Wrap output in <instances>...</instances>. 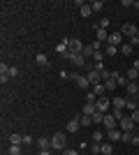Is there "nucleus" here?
<instances>
[{
	"instance_id": "7ed1b4c3",
	"label": "nucleus",
	"mask_w": 139,
	"mask_h": 155,
	"mask_svg": "<svg viewBox=\"0 0 139 155\" xmlns=\"http://www.w3.org/2000/svg\"><path fill=\"white\" fill-rule=\"evenodd\" d=\"M65 44H67V51H70V53H81V51H84V42L77 39V37L65 39Z\"/></svg>"
},
{
	"instance_id": "6ab92c4d",
	"label": "nucleus",
	"mask_w": 139,
	"mask_h": 155,
	"mask_svg": "<svg viewBox=\"0 0 139 155\" xmlns=\"http://www.w3.org/2000/svg\"><path fill=\"white\" fill-rule=\"evenodd\" d=\"M127 88V95H132V97H137L139 95V88H137V81H130V84L125 86Z\"/></svg>"
},
{
	"instance_id": "20e7f679",
	"label": "nucleus",
	"mask_w": 139,
	"mask_h": 155,
	"mask_svg": "<svg viewBox=\"0 0 139 155\" xmlns=\"http://www.w3.org/2000/svg\"><path fill=\"white\" fill-rule=\"evenodd\" d=\"M137 32H139V28L134 26V23H123V26H121V35H123V37H137Z\"/></svg>"
},
{
	"instance_id": "423d86ee",
	"label": "nucleus",
	"mask_w": 139,
	"mask_h": 155,
	"mask_svg": "<svg viewBox=\"0 0 139 155\" xmlns=\"http://www.w3.org/2000/svg\"><path fill=\"white\" fill-rule=\"evenodd\" d=\"M107 44H109V46H121V44H123V35H121V30L109 32V39H107Z\"/></svg>"
},
{
	"instance_id": "e433bc0d",
	"label": "nucleus",
	"mask_w": 139,
	"mask_h": 155,
	"mask_svg": "<svg viewBox=\"0 0 139 155\" xmlns=\"http://www.w3.org/2000/svg\"><path fill=\"white\" fill-rule=\"evenodd\" d=\"M63 155H79V153H77L74 148H65V150H63Z\"/></svg>"
},
{
	"instance_id": "b1692460",
	"label": "nucleus",
	"mask_w": 139,
	"mask_h": 155,
	"mask_svg": "<svg viewBox=\"0 0 139 155\" xmlns=\"http://www.w3.org/2000/svg\"><path fill=\"white\" fill-rule=\"evenodd\" d=\"M93 123H95V125L104 123V114H102V111H95V114H93Z\"/></svg>"
},
{
	"instance_id": "58836bf2",
	"label": "nucleus",
	"mask_w": 139,
	"mask_h": 155,
	"mask_svg": "<svg viewBox=\"0 0 139 155\" xmlns=\"http://www.w3.org/2000/svg\"><path fill=\"white\" fill-rule=\"evenodd\" d=\"M130 143H132V146H139V134H132V141Z\"/></svg>"
},
{
	"instance_id": "c9c22d12",
	"label": "nucleus",
	"mask_w": 139,
	"mask_h": 155,
	"mask_svg": "<svg viewBox=\"0 0 139 155\" xmlns=\"http://www.w3.org/2000/svg\"><path fill=\"white\" fill-rule=\"evenodd\" d=\"M130 118H132L134 123H139V109H134V111H132V114H130Z\"/></svg>"
},
{
	"instance_id": "cd10ccee",
	"label": "nucleus",
	"mask_w": 139,
	"mask_h": 155,
	"mask_svg": "<svg viewBox=\"0 0 139 155\" xmlns=\"http://www.w3.org/2000/svg\"><path fill=\"white\" fill-rule=\"evenodd\" d=\"M116 51H118V46H109V44H104V56H116Z\"/></svg>"
},
{
	"instance_id": "c756f323",
	"label": "nucleus",
	"mask_w": 139,
	"mask_h": 155,
	"mask_svg": "<svg viewBox=\"0 0 139 155\" xmlns=\"http://www.w3.org/2000/svg\"><path fill=\"white\" fill-rule=\"evenodd\" d=\"M95 28H104V30H109V19H107V16H104V19H100V23Z\"/></svg>"
},
{
	"instance_id": "f3484780",
	"label": "nucleus",
	"mask_w": 139,
	"mask_h": 155,
	"mask_svg": "<svg viewBox=\"0 0 139 155\" xmlns=\"http://www.w3.org/2000/svg\"><path fill=\"white\" fill-rule=\"evenodd\" d=\"M35 63L40 65V67H49V58H46V53H37V56H35Z\"/></svg>"
},
{
	"instance_id": "4468645a",
	"label": "nucleus",
	"mask_w": 139,
	"mask_h": 155,
	"mask_svg": "<svg viewBox=\"0 0 139 155\" xmlns=\"http://www.w3.org/2000/svg\"><path fill=\"white\" fill-rule=\"evenodd\" d=\"M125 104H127V97H114V100H111V107H114V109H121V111H123V109H125Z\"/></svg>"
},
{
	"instance_id": "f8f14e48",
	"label": "nucleus",
	"mask_w": 139,
	"mask_h": 155,
	"mask_svg": "<svg viewBox=\"0 0 139 155\" xmlns=\"http://www.w3.org/2000/svg\"><path fill=\"white\" fill-rule=\"evenodd\" d=\"M86 79L91 81V88H93L95 84H102V79H100V72H98V70H91V72L86 74Z\"/></svg>"
},
{
	"instance_id": "2eb2a0df",
	"label": "nucleus",
	"mask_w": 139,
	"mask_h": 155,
	"mask_svg": "<svg viewBox=\"0 0 139 155\" xmlns=\"http://www.w3.org/2000/svg\"><path fill=\"white\" fill-rule=\"evenodd\" d=\"M91 139H93V143H104V139H107V134L102 132V130H95L91 134Z\"/></svg>"
},
{
	"instance_id": "f257e3e1",
	"label": "nucleus",
	"mask_w": 139,
	"mask_h": 155,
	"mask_svg": "<svg viewBox=\"0 0 139 155\" xmlns=\"http://www.w3.org/2000/svg\"><path fill=\"white\" fill-rule=\"evenodd\" d=\"M51 148L60 150V153L67 148V134H65V132H56V134L51 137Z\"/></svg>"
},
{
	"instance_id": "37998d69",
	"label": "nucleus",
	"mask_w": 139,
	"mask_h": 155,
	"mask_svg": "<svg viewBox=\"0 0 139 155\" xmlns=\"http://www.w3.org/2000/svg\"><path fill=\"white\" fill-rule=\"evenodd\" d=\"M137 88H139V81H137Z\"/></svg>"
},
{
	"instance_id": "4be33fe9",
	"label": "nucleus",
	"mask_w": 139,
	"mask_h": 155,
	"mask_svg": "<svg viewBox=\"0 0 139 155\" xmlns=\"http://www.w3.org/2000/svg\"><path fill=\"white\" fill-rule=\"evenodd\" d=\"M21 150H23L21 143H9V150H7V153L9 155H21Z\"/></svg>"
},
{
	"instance_id": "4c0bfd02",
	"label": "nucleus",
	"mask_w": 139,
	"mask_h": 155,
	"mask_svg": "<svg viewBox=\"0 0 139 155\" xmlns=\"http://www.w3.org/2000/svg\"><path fill=\"white\" fill-rule=\"evenodd\" d=\"M9 81V74H0V84H7Z\"/></svg>"
},
{
	"instance_id": "0eeeda50",
	"label": "nucleus",
	"mask_w": 139,
	"mask_h": 155,
	"mask_svg": "<svg viewBox=\"0 0 139 155\" xmlns=\"http://www.w3.org/2000/svg\"><path fill=\"white\" fill-rule=\"evenodd\" d=\"M79 127H81V118H79V116L72 118V120H67V134H77V132H79Z\"/></svg>"
},
{
	"instance_id": "1a4fd4ad",
	"label": "nucleus",
	"mask_w": 139,
	"mask_h": 155,
	"mask_svg": "<svg viewBox=\"0 0 139 155\" xmlns=\"http://www.w3.org/2000/svg\"><path fill=\"white\" fill-rule=\"evenodd\" d=\"M121 132H132V130H134V125H137V123H134V120H132V118H130V116H127V118H121Z\"/></svg>"
},
{
	"instance_id": "f704fd0d",
	"label": "nucleus",
	"mask_w": 139,
	"mask_h": 155,
	"mask_svg": "<svg viewBox=\"0 0 139 155\" xmlns=\"http://www.w3.org/2000/svg\"><path fill=\"white\" fill-rule=\"evenodd\" d=\"M7 74H9V79H14V77H19V70H16V67H9Z\"/></svg>"
},
{
	"instance_id": "bb28decb",
	"label": "nucleus",
	"mask_w": 139,
	"mask_h": 155,
	"mask_svg": "<svg viewBox=\"0 0 139 155\" xmlns=\"http://www.w3.org/2000/svg\"><path fill=\"white\" fill-rule=\"evenodd\" d=\"M91 7H93V12H102V9H104V2H102V0H95V2H91Z\"/></svg>"
},
{
	"instance_id": "ddd939ff",
	"label": "nucleus",
	"mask_w": 139,
	"mask_h": 155,
	"mask_svg": "<svg viewBox=\"0 0 139 155\" xmlns=\"http://www.w3.org/2000/svg\"><path fill=\"white\" fill-rule=\"evenodd\" d=\"M35 143H37V148H40V150H49V148H51V139H46V137L35 139Z\"/></svg>"
},
{
	"instance_id": "6e6552de",
	"label": "nucleus",
	"mask_w": 139,
	"mask_h": 155,
	"mask_svg": "<svg viewBox=\"0 0 139 155\" xmlns=\"http://www.w3.org/2000/svg\"><path fill=\"white\" fill-rule=\"evenodd\" d=\"M95 104H98V111L107 114V111H109V107H111V100H109V97H98V100H95Z\"/></svg>"
},
{
	"instance_id": "2f4dec72",
	"label": "nucleus",
	"mask_w": 139,
	"mask_h": 155,
	"mask_svg": "<svg viewBox=\"0 0 139 155\" xmlns=\"http://www.w3.org/2000/svg\"><path fill=\"white\" fill-rule=\"evenodd\" d=\"M91 150H93V155H100V153H102V143H93Z\"/></svg>"
},
{
	"instance_id": "a878e982",
	"label": "nucleus",
	"mask_w": 139,
	"mask_h": 155,
	"mask_svg": "<svg viewBox=\"0 0 139 155\" xmlns=\"http://www.w3.org/2000/svg\"><path fill=\"white\" fill-rule=\"evenodd\" d=\"M111 153H114V143H109V141L102 143V155H111Z\"/></svg>"
},
{
	"instance_id": "72a5a7b5",
	"label": "nucleus",
	"mask_w": 139,
	"mask_h": 155,
	"mask_svg": "<svg viewBox=\"0 0 139 155\" xmlns=\"http://www.w3.org/2000/svg\"><path fill=\"white\" fill-rule=\"evenodd\" d=\"M93 123V116H84V114H81V127H84V125H91Z\"/></svg>"
},
{
	"instance_id": "a19ab883",
	"label": "nucleus",
	"mask_w": 139,
	"mask_h": 155,
	"mask_svg": "<svg viewBox=\"0 0 139 155\" xmlns=\"http://www.w3.org/2000/svg\"><path fill=\"white\" fill-rule=\"evenodd\" d=\"M40 155H51V150H40Z\"/></svg>"
},
{
	"instance_id": "c85d7f7f",
	"label": "nucleus",
	"mask_w": 139,
	"mask_h": 155,
	"mask_svg": "<svg viewBox=\"0 0 139 155\" xmlns=\"http://www.w3.org/2000/svg\"><path fill=\"white\" fill-rule=\"evenodd\" d=\"M125 109H130V111L139 109V104H137V100H127V104H125Z\"/></svg>"
},
{
	"instance_id": "393cba45",
	"label": "nucleus",
	"mask_w": 139,
	"mask_h": 155,
	"mask_svg": "<svg viewBox=\"0 0 139 155\" xmlns=\"http://www.w3.org/2000/svg\"><path fill=\"white\" fill-rule=\"evenodd\" d=\"M116 79H109V81H104V88H107V93H111V91H116Z\"/></svg>"
},
{
	"instance_id": "39448f33",
	"label": "nucleus",
	"mask_w": 139,
	"mask_h": 155,
	"mask_svg": "<svg viewBox=\"0 0 139 155\" xmlns=\"http://www.w3.org/2000/svg\"><path fill=\"white\" fill-rule=\"evenodd\" d=\"M104 134H107V139H109V143H116V141H123V132H121V127H114V130H107Z\"/></svg>"
},
{
	"instance_id": "5701e85b",
	"label": "nucleus",
	"mask_w": 139,
	"mask_h": 155,
	"mask_svg": "<svg viewBox=\"0 0 139 155\" xmlns=\"http://www.w3.org/2000/svg\"><path fill=\"white\" fill-rule=\"evenodd\" d=\"M9 143H21V146H23V134H19V132L9 134Z\"/></svg>"
},
{
	"instance_id": "412c9836",
	"label": "nucleus",
	"mask_w": 139,
	"mask_h": 155,
	"mask_svg": "<svg viewBox=\"0 0 139 155\" xmlns=\"http://www.w3.org/2000/svg\"><path fill=\"white\" fill-rule=\"evenodd\" d=\"M132 49H134V46L130 44V42H127V44H121V46H118V51L123 53V56H132Z\"/></svg>"
},
{
	"instance_id": "ea45409f",
	"label": "nucleus",
	"mask_w": 139,
	"mask_h": 155,
	"mask_svg": "<svg viewBox=\"0 0 139 155\" xmlns=\"http://www.w3.org/2000/svg\"><path fill=\"white\" fill-rule=\"evenodd\" d=\"M130 44H132V46H137V44H139V37H132V39H130Z\"/></svg>"
},
{
	"instance_id": "a18cd8bd",
	"label": "nucleus",
	"mask_w": 139,
	"mask_h": 155,
	"mask_svg": "<svg viewBox=\"0 0 139 155\" xmlns=\"http://www.w3.org/2000/svg\"><path fill=\"white\" fill-rule=\"evenodd\" d=\"M137 37H139V32H137Z\"/></svg>"
},
{
	"instance_id": "7c9ffc66",
	"label": "nucleus",
	"mask_w": 139,
	"mask_h": 155,
	"mask_svg": "<svg viewBox=\"0 0 139 155\" xmlns=\"http://www.w3.org/2000/svg\"><path fill=\"white\" fill-rule=\"evenodd\" d=\"M100 79H102V81H109V79H111V72H109V70H102V72H100Z\"/></svg>"
},
{
	"instance_id": "a211bd4d",
	"label": "nucleus",
	"mask_w": 139,
	"mask_h": 155,
	"mask_svg": "<svg viewBox=\"0 0 139 155\" xmlns=\"http://www.w3.org/2000/svg\"><path fill=\"white\" fill-rule=\"evenodd\" d=\"M79 14H81V16H84V19H88V16H91V14H93V7L84 2V5L79 7Z\"/></svg>"
},
{
	"instance_id": "f03ea898",
	"label": "nucleus",
	"mask_w": 139,
	"mask_h": 155,
	"mask_svg": "<svg viewBox=\"0 0 139 155\" xmlns=\"http://www.w3.org/2000/svg\"><path fill=\"white\" fill-rule=\"evenodd\" d=\"M70 79H72V81L79 86V88H84V91H88V88H91V81H88L86 77H81L79 72H70Z\"/></svg>"
},
{
	"instance_id": "aec40b11",
	"label": "nucleus",
	"mask_w": 139,
	"mask_h": 155,
	"mask_svg": "<svg viewBox=\"0 0 139 155\" xmlns=\"http://www.w3.org/2000/svg\"><path fill=\"white\" fill-rule=\"evenodd\" d=\"M127 81H139V70H134V67H130V70L125 72Z\"/></svg>"
},
{
	"instance_id": "c03bdc74",
	"label": "nucleus",
	"mask_w": 139,
	"mask_h": 155,
	"mask_svg": "<svg viewBox=\"0 0 139 155\" xmlns=\"http://www.w3.org/2000/svg\"><path fill=\"white\" fill-rule=\"evenodd\" d=\"M23 155H30V153H23Z\"/></svg>"
},
{
	"instance_id": "473e14b6",
	"label": "nucleus",
	"mask_w": 139,
	"mask_h": 155,
	"mask_svg": "<svg viewBox=\"0 0 139 155\" xmlns=\"http://www.w3.org/2000/svg\"><path fill=\"white\" fill-rule=\"evenodd\" d=\"M56 51H58L60 56H65V53H67V44H65V42H63V44H58V46H56Z\"/></svg>"
},
{
	"instance_id": "9b49d317",
	"label": "nucleus",
	"mask_w": 139,
	"mask_h": 155,
	"mask_svg": "<svg viewBox=\"0 0 139 155\" xmlns=\"http://www.w3.org/2000/svg\"><path fill=\"white\" fill-rule=\"evenodd\" d=\"M95 51H98V49H95V42H93V44H84V51H81V56H84V58H93V56H95Z\"/></svg>"
},
{
	"instance_id": "dca6fc26",
	"label": "nucleus",
	"mask_w": 139,
	"mask_h": 155,
	"mask_svg": "<svg viewBox=\"0 0 139 155\" xmlns=\"http://www.w3.org/2000/svg\"><path fill=\"white\" fill-rule=\"evenodd\" d=\"M91 93H93V95H95V97H104L107 88H104V84H95V86H93V88H91Z\"/></svg>"
},
{
	"instance_id": "9d476101",
	"label": "nucleus",
	"mask_w": 139,
	"mask_h": 155,
	"mask_svg": "<svg viewBox=\"0 0 139 155\" xmlns=\"http://www.w3.org/2000/svg\"><path fill=\"white\" fill-rule=\"evenodd\" d=\"M116 123H118V118H114V114H104V123H102V125H104V132H107V130H114Z\"/></svg>"
},
{
	"instance_id": "79ce46f5",
	"label": "nucleus",
	"mask_w": 139,
	"mask_h": 155,
	"mask_svg": "<svg viewBox=\"0 0 139 155\" xmlns=\"http://www.w3.org/2000/svg\"><path fill=\"white\" fill-rule=\"evenodd\" d=\"M132 67H134V70H139V60H134V65H132Z\"/></svg>"
}]
</instances>
